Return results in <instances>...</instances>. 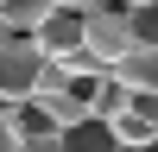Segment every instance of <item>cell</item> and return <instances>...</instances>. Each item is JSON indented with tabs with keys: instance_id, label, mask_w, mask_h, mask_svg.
Listing matches in <instances>:
<instances>
[{
	"instance_id": "obj_7",
	"label": "cell",
	"mask_w": 158,
	"mask_h": 152,
	"mask_svg": "<svg viewBox=\"0 0 158 152\" xmlns=\"http://www.w3.org/2000/svg\"><path fill=\"white\" fill-rule=\"evenodd\" d=\"M19 152H70V133L44 127V133H19Z\"/></svg>"
},
{
	"instance_id": "obj_9",
	"label": "cell",
	"mask_w": 158,
	"mask_h": 152,
	"mask_svg": "<svg viewBox=\"0 0 158 152\" xmlns=\"http://www.w3.org/2000/svg\"><path fill=\"white\" fill-rule=\"evenodd\" d=\"M57 6H89V0H57Z\"/></svg>"
},
{
	"instance_id": "obj_1",
	"label": "cell",
	"mask_w": 158,
	"mask_h": 152,
	"mask_svg": "<svg viewBox=\"0 0 158 152\" xmlns=\"http://www.w3.org/2000/svg\"><path fill=\"white\" fill-rule=\"evenodd\" d=\"M139 38H133V19H127L120 0H95V6H82V51L101 63V70H114V57H127Z\"/></svg>"
},
{
	"instance_id": "obj_10",
	"label": "cell",
	"mask_w": 158,
	"mask_h": 152,
	"mask_svg": "<svg viewBox=\"0 0 158 152\" xmlns=\"http://www.w3.org/2000/svg\"><path fill=\"white\" fill-rule=\"evenodd\" d=\"M0 38H6V25H0Z\"/></svg>"
},
{
	"instance_id": "obj_6",
	"label": "cell",
	"mask_w": 158,
	"mask_h": 152,
	"mask_svg": "<svg viewBox=\"0 0 158 152\" xmlns=\"http://www.w3.org/2000/svg\"><path fill=\"white\" fill-rule=\"evenodd\" d=\"M127 19H133V38H139V44H158V0L127 6Z\"/></svg>"
},
{
	"instance_id": "obj_4",
	"label": "cell",
	"mask_w": 158,
	"mask_h": 152,
	"mask_svg": "<svg viewBox=\"0 0 158 152\" xmlns=\"http://www.w3.org/2000/svg\"><path fill=\"white\" fill-rule=\"evenodd\" d=\"M114 82L139 89V95H158V44H133L127 57H114Z\"/></svg>"
},
{
	"instance_id": "obj_2",
	"label": "cell",
	"mask_w": 158,
	"mask_h": 152,
	"mask_svg": "<svg viewBox=\"0 0 158 152\" xmlns=\"http://www.w3.org/2000/svg\"><path fill=\"white\" fill-rule=\"evenodd\" d=\"M44 76H51V57H44L25 32H6V38H0V101H25V95H38V89H44Z\"/></svg>"
},
{
	"instance_id": "obj_5",
	"label": "cell",
	"mask_w": 158,
	"mask_h": 152,
	"mask_svg": "<svg viewBox=\"0 0 158 152\" xmlns=\"http://www.w3.org/2000/svg\"><path fill=\"white\" fill-rule=\"evenodd\" d=\"M51 6H57V0H0V25L32 38L38 25H44V13H51Z\"/></svg>"
},
{
	"instance_id": "obj_8",
	"label": "cell",
	"mask_w": 158,
	"mask_h": 152,
	"mask_svg": "<svg viewBox=\"0 0 158 152\" xmlns=\"http://www.w3.org/2000/svg\"><path fill=\"white\" fill-rule=\"evenodd\" d=\"M0 152H19V133H13V120L0 114Z\"/></svg>"
},
{
	"instance_id": "obj_3",
	"label": "cell",
	"mask_w": 158,
	"mask_h": 152,
	"mask_svg": "<svg viewBox=\"0 0 158 152\" xmlns=\"http://www.w3.org/2000/svg\"><path fill=\"white\" fill-rule=\"evenodd\" d=\"M32 44L44 51L51 63H70L76 51H82V6H51L44 25L32 32Z\"/></svg>"
}]
</instances>
